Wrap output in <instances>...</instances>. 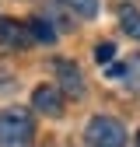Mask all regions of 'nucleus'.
<instances>
[{
    "instance_id": "7ed1b4c3",
    "label": "nucleus",
    "mask_w": 140,
    "mask_h": 147,
    "mask_svg": "<svg viewBox=\"0 0 140 147\" xmlns=\"http://www.w3.org/2000/svg\"><path fill=\"white\" fill-rule=\"evenodd\" d=\"M32 105H35V112H42L49 119H60L63 116V95H60V88H52V84H39L32 91Z\"/></svg>"
},
{
    "instance_id": "9d476101",
    "label": "nucleus",
    "mask_w": 140,
    "mask_h": 147,
    "mask_svg": "<svg viewBox=\"0 0 140 147\" xmlns=\"http://www.w3.org/2000/svg\"><path fill=\"white\" fill-rule=\"evenodd\" d=\"M112 56H116V46H112V42H98V46H95V60H98V63L109 67Z\"/></svg>"
},
{
    "instance_id": "6e6552de",
    "label": "nucleus",
    "mask_w": 140,
    "mask_h": 147,
    "mask_svg": "<svg viewBox=\"0 0 140 147\" xmlns=\"http://www.w3.org/2000/svg\"><path fill=\"white\" fill-rule=\"evenodd\" d=\"M28 32H32V39H39V42H52V39H56L52 25H46L42 18H32V21H28Z\"/></svg>"
},
{
    "instance_id": "0eeeda50",
    "label": "nucleus",
    "mask_w": 140,
    "mask_h": 147,
    "mask_svg": "<svg viewBox=\"0 0 140 147\" xmlns=\"http://www.w3.org/2000/svg\"><path fill=\"white\" fill-rule=\"evenodd\" d=\"M63 7H70L77 18H95L98 14V0H60Z\"/></svg>"
},
{
    "instance_id": "39448f33",
    "label": "nucleus",
    "mask_w": 140,
    "mask_h": 147,
    "mask_svg": "<svg viewBox=\"0 0 140 147\" xmlns=\"http://www.w3.org/2000/svg\"><path fill=\"white\" fill-rule=\"evenodd\" d=\"M52 67H56L60 81H63V88L70 91V95H84V77H81V70H77L74 63H67V60H56Z\"/></svg>"
},
{
    "instance_id": "20e7f679",
    "label": "nucleus",
    "mask_w": 140,
    "mask_h": 147,
    "mask_svg": "<svg viewBox=\"0 0 140 147\" xmlns=\"http://www.w3.org/2000/svg\"><path fill=\"white\" fill-rule=\"evenodd\" d=\"M32 42V32L21 25V21H14V18H0V46L4 49H25Z\"/></svg>"
},
{
    "instance_id": "f257e3e1",
    "label": "nucleus",
    "mask_w": 140,
    "mask_h": 147,
    "mask_svg": "<svg viewBox=\"0 0 140 147\" xmlns=\"http://www.w3.org/2000/svg\"><path fill=\"white\" fill-rule=\"evenodd\" d=\"M88 147H122L126 144V126L116 116H91L84 126Z\"/></svg>"
},
{
    "instance_id": "9b49d317",
    "label": "nucleus",
    "mask_w": 140,
    "mask_h": 147,
    "mask_svg": "<svg viewBox=\"0 0 140 147\" xmlns=\"http://www.w3.org/2000/svg\"><path fill=\"white\" fill-rule=\"evenodd\" d=\"M122 74H126L122 63H109V77H112V81H122Z\"/></svg>"
},
{
    "instance_id": "f8f14e48",
    "label": "nucleus",
    "mask_w": 140,
    "mask_h": 147,
    "mask_svg": "<svg viewBox=\"0 0 140 147\" xmlns=\"http://www.w3.org/2000/svg\"><path fill=\"white\" fill-rule=\"evenodd\" d=\"M137 147H140V133H137Z\"/></svg>"
},
{
    "instance_id": "1a4fd4ad",
    "label": "nucleus",
    "mask_w": 140,
    "mask_h": 147,
    "mask_svg": "<svg viewBox=\"0 0 140 147\" xmlns=\"http://www.w3.org/2000/svg\"><path fill=\"white\" fill-rule=\"evenodd\" d=\"M122 77L130 81V88H133V91H140V53L126 63V74H122Z\"/></svg>"
},
{
    "instance_id": "f03ea898",
    "label": "nucleus",
    "mask_w": 140,
    "mask_h": 147,
    "mask_svg": "<svg viewBox=\"0 0 140 147\" xmlns=\"http://www.w3.org/2000/svg\"><path fill=\"white\" fill-rule=\"evenodd\" d=\"M35 133V123H32V112H25V109H4L0 112V144H28Z\"/></svg>"
},
{
    "instance_id": "423d86ee",
    "label": "nucleus",
    "mask_w": 140,
    "mask_h": 147,
    "mask_svg": "<svg viewBox=\"0 0 140 147\" xmlns=\"http://www.w3.org/2000/svg\"><path fill=\"white\" fill-rule=\"evenodd\" d=\"M119 25H122V32H126L130 39L140 42V11L137 7H119Z\"/></svg>"
}]
</instances>
